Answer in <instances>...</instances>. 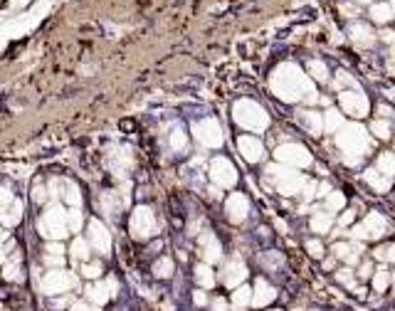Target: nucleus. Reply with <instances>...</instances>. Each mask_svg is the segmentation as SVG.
Wrapping results in <instances>:
<instances>
[{
	"label": "nucleus",
	"mask_w": 395,
	"mask_h": 311,
	"mask_svg": "<svg viewBox=\"0 0 395 311\" xmlns=\"http://www.w3.org/2000/svg\"><path fill=\"white\" fill-rule=\"evenodd\" d=\"M235 121L250 131H257V129L267 126V114L262 111V106H257L252 101H240L235 106Z\"/></svg>",
	"instance_id": "nucleus-1"
},
{
	"label": "nucleus",
	"mask_w": 395,
	"mask_h": 311,
	"mask_svg": "<svg viewBox=\"0 0 395 311\" xmlns=\"http://www.w3.org/2000/svg\"><path fill=\"white\" fill-rule=\"evenodd\" d=\"M336 141L343 148V153H356L353 156V163L358 161L361 156H363V151L368 148V136H366V131L361 126H348V129H343Z\"/></svg>",
	"instance_id": "nucleus-2"
},
{
	"label": "nucleus",
	"mask_w": 395,
	"mask_h": 311,
	"mask_svg": "<svg viewBox=\"0 0 395 311\" xmlns=\"http://www.w3.org/2000/svg\"><path fill=\"white\" fill-rule=\"evenodd\" d=\"M40 232H42L45 237H52V240H59L67 235V215L62 213L59 205H52L42 220H40Z\"/></svg>",
	"instance_id": "nucleus-3"
},
{
	"label": "nucleus",
	"mask_w": 395,
	"mask_h": 311,
	"mask_svg": "<svg viewBox=\"0 0 395 311\" xmlns=\"http://www.w3.org/2000/svg\"><path fill=\"white\" fill-rule=\"evenodd\" d=\"M79 284V279L74 274H69V272L64 269H52L47 272V274L42 277V282H40V289H42L45 294H62V292H69Z\"/></svg>",
	"instance_id": "nucleus-4"
},
{
	"label": "nucleus",
	"mask_w": 395,
	"mask_h": 311,
	"mask_svg": "<svg viewBox=\"0 0 395 311\" xmlns=\"http://www.w3.org/2000/svg\"><path fill=\"white\" fill-rule=\"evenodd\" d=\"M267 178L274 180L276 190L284 193V195H294V193H299L304 178L299 173H292V171H284V168H276V166H269L267 168Z\"/></svg>",
	"instance_id": "nucleus-5"
},
{
	"label": "nucleus",
	"mask_w": 395,
	"mask_h": 311,
	"mask_svg": "<svg viewBox=\"0 0 395 311\" xmlns=\"http://www.w3.org/2000/svg\"><path fill=\"white\" fill-rule=\"evenodd\" d=\"M274 156H276V158H279L282 163L299 166V168H304V166L311 163L309 151H306L304 146H299V143H284V146H279V148L274 151Z\"/></svg>",
	"instance_id": "nucleus-6"
},
{
	"label": "nucleus",
	"mask_w": 395,
	"mask_h": 311,
	"mask_svg": "<svg viewBox=\"0 0 395 311\" xmlns=\"http://www.w3.org/2000/svg\"><path fill=\"white\" fill-rule=\"evenodd\" d=\"M116 294H118V292H116V279H106V282H99V284L87 287V299H89L94 306L106 304V301L114 299Z\"/></svg>",
	"instance_id": "nucleus-7"
},
{
	"label": "nucleus",
	"mask_w": 395,
	"mask_h": 311,
	"mask_svg": "<svg viewBox=\"0 0 395 311\" xmlns=\"http://www.w3.org/2000/svg\"><path fill=\"white\" fill-rule=\"evenodd\" d=\"M195 136L203 146H220L222 143V131H220L217 121H213V119L195 124Z\"/></svg>",
	"instance_id": "nucleus-8"
},
{
	"label": "nucleus",
	"mask_w": 395,
	"mask_h": 311,
	"mask_svg": "<svg viewBox=\"0 0 395 311\" xmlns=\"http://www.w3.org/2000/svg\"><path fill=\"white\" fill-rule=\"evenodd\" d=\"M245 277H247V267H245V262L240 259V257H232L230 262H227V267L222 269V282L227 284V287H240L242 282H245Z\"/></svg>",
	"instance_id": "nucleus-9"
},
{
	"label": "nucleus",
	"mask_w": 395,
	"mask_h": 311,
	"mask_svg": "<svg viewBox=\"0 0 395 311\" xmlns=\"http://www.w3.org/2000/svg\"><path fill=\"white\" fill-rule=\"evenodd\" d=\"M131 232H134V237H148L151 232H153V213L148 208H138L131 217Z\"/></svg>",
	"instance_id": "nucleus-10"
},
{
	"label": "nucleus",
	"mask_w": 395,
	"mask_h": 311,
	"mask_svg": "<svg viewBox=\"0 0 395 311\" xmlns=\"http://www.w3.org/2000/svg\"><path fill=\"white\" fill-rule=\"evenodd\" d=\"M89 242H92V247H94L97 252H101V254H106V252L111 250V235L106 232V227H104L99 220H92V222H89Z\"/></svg>",
	"instance_id": "nucleus-11"
},
{
	"label": "nucleus",
	"mask_w": 395,
	"mask_h": 311,
	"mask_svg": "<svg viewBox=\"0 0 395 311\" xmlns=\"http://www.w3.org/2000/svg\"><path fill=\"white\" fill-rule=\"evenodd\" d=\"M210 171H213V180L217 185H235V180H237V171L225 158H215L213 166H210Z\"/></svg>",
	"instance_id": "nucleus-12"
},
{
	"label": "nucleus",
	"mask_w": 395,
	"mask_h": 311,
	"mask_svg": "<svg viewBox=\"0 0 395 311\" xmlns=\"http://www.w3.org/2000/svg\"><path fill=\"white\" fill-rule=\"evenodd\" d=\"M341 106L351 116H366V111H368L366 97L363 94H356V92H343L341 94Z\"/></svg>",
	"instance_id": "nucleus-13"
},
{
	"label": "nucleus",
	"mask_w": 395,
	"mask_h": 311,
	"mask_svg": "<svg viewBox=\"0 0 395 311\" xmlns=\"http://www.w3.org/2000/svg\"><path fill=\"white\" fill-rule=\"evenodd\" d=\"M237 146H240L242 156L250 163H257V161L264 158V146L257 141V136H240L237 138Z\"/></svg>",
	"instance_id": "nucleus-14"
},
{
	"label": "nucleus",
	"mask_w": 395,
	"mask_h": 311,
	"mask_svg": "<svg viewBox=\"0 0 395 311\" xmlns=\"http://www.w3.org/2000/svg\"><path fill=\"white\" fill-rule=\"evenodd\" d=\"M274 296H276V289H274L269 282L257 279V282H255V292H252L250 304H252V306H267L269 301H274Z\"/></svg>",
	"instance_id": "nucleus-15"
},
{
	"label": "nucleus",
	"mask_w": 395,
	"mask_h": 311,
	"mask_svg": "<svg viewBox=\"0 0 395 311\" xmlns=\"http://www.w3.org/2000/svg\"><path fill=\"white\" fill-rule=\"evenodd\" d=\"M361 245L358 242H336L334 245V257L336 259H343V262H348V264H356L358 262V257H361Z\"/></svg>",
	"instance_id": "nucleus-16"
},
{
	"label": "nucleus",
	"mask_w": 395,
	"mask_h": 311,
	"mask_svg": "<svg viewBox=\"0 0 395 311\" xmlns=\"http://www.w3.org/2000/svg\"><path fill=\"white\" fill-rule=\"evenodd\" d=\"M200 250H203V259H205V264H213V262H217V259L222 257V247H220L217 237L210 235V232H205V235L200 237Z\"/></svg>",
	"instance_id": "nucleus-17"
},
{
	"label": "nucleus",
	"mask_w": 395,
	"mask_h": 311,
	"mask_svg": "<svg viewBox=\"0 0 395 311\" xmlns=\"http://www.w3.org/2000/svg\"><path fill=\"white\" fill-rule=\"evenodd\" d=\"M363 227V232H366V240L368 237H383L385 235V232H388V222H385V217L380 215V213H371L368 215V220L361 225Z\"/></svg>",
	"instance_id": "nucleus-18"
},
{
	"label": "nucleus",
	"mask_w": 395,
	"mask_h": 311,
	"mask_svg": "<svg viewBox=\"0 0 395 311\" xmlns=\"http://www.w3.org/2000/svg\"><path fill=\"white\" fill-rule=\"evenodd\" d=\"M247 215V198L240 195V193H235V195L227 200V217L232 222H242Z\"/></svg>",
	"instance_id": "nucleus-19"
},
{
	"label": "nucleus",
	"mask_w": 395,
	"mask_h": 311,
	"mask_svg": "<svg viewBox=\"0 0 395 311\" xmlns=\"http://www.w3.org/2000/svg\"><path fill=\"white\" fill-rule=\"evenodd\" d=\"M250 299H252V289L245 287V284H240V287H237V292H232L230 304H232L235 311H240V309H245V306L250 304Z\"/></svg>",
	"instance_id": "nucleus-20"
},
{
	"label": "nucleus",
	"mask_w": 395,
	"mask_h": 311,
	"mask_svg": "<svg viewBox=\"0 0 395 311\" xmlns=\"http://www.w3.org/2000/svg\"><path fill=\"white\" fill-rule=\"evenodd\" d=\"M195 282L200 284V287H205V289L215 287V274H213L210 264H198L195 267Z\"/></svg>",
	"instance_id": "nucleus-21"
},
{
	"label": "nucleus",
	"mask_w": 395,
	"mask_h": 311,
	"mask_svg": "<svg viewBox=\"0 0 395 311\" xmlns=\"http://www.w3.org/2000/svg\"><path fill=\"white\" fill-rule=\"evenodd\" d=\"M64 250H62V245L59 242H52V245H47V257H45V262L50 264V267H62L64 264V254H62Z\"/></svg>",
	"instance_id": "nucleus-22"
},
{
	"label": "nucleus",
	"mask_w": 395,
	"mask_h": 311,
	"mask_svg": "<svg viewBox=\"0 0 395 311\" xmlns=\"http://www.w3.org/2000/svg\"><path fill=\"white\" fill-rule=\"evenodd\" d=\"M20 217H22V203L20 200H13L10 210L0 213V222H3V225H15V222H20Z\"/></svg>",
	"instance_id": "nucleus-23"
},
{
	"label": "nucleus",
	"mask_w": 395,
	"mask_h": 311,
	"mask_svg": "<svg viewBox=\"0 0 395 311\" xmlns=\"http://www.w3.org/2000/svg\"><path fill=\"white\" fill-rule=\"evenodd\" d=\"M3 277L10 279V282H22V269H20V259H18V257H13V259L5 264Z\"/></svg>",
	"instance_id": "nucleus-24"
},
{
	"label": "nucleus",
	"mask_w": 395,
	"mask_h": 311,
	"mask_svg": "<svg viewBox=\"0 0 395 311\" xmlns=\"http://www.w3.org/2000/svg\"><path fill=\"white\" fill-rule=\"evenodd\" d=\"M331 215H326V213H316L314 217H311V230L314 232H329L331 230Z\"/></svg>",
	"instance_id": "nucleus-25"
},
{
	"label": "nucleus",
	"mask_w": 395,
	"mask_h": 311,
	"mask_svg": "<svg viewBox=\"0 0 395 311\" xmlns=\"http://www.w3.org/2000/svg\"><path fill=\"white\" fill-rule=\"evenodd\" d=\"M366 180L378 190V193H383V190H388V185H390V178H380L378 175V171L375 168H371V171H366Z\"/></svg>",
	"instance_id": "nucleus-26"
},
{
	"label": "nucleus",
	"mask_w": 395,
	"mask_h": 311,
	"mask_svg": "<svg viewBox=\"0 0 395 311\" xmlns=\"http://www.w3.org/2000/svg\"><path fill=\"white\" fill-rule=\"evenodd\" d=\"M299 119H301V121L309 126V131H314V134H319V131H321V126H324V124H321V119H319V116H316L314 111H301V116H299Z\"/></svg>",
	"instance_id": "nucleus-27"
},
{
	"label": "nucleus",
	"mask_w": 395,
	"mask_h": 311,
	"mask_svg": "<svg viewBox=\"0 0 395 311\" xmlns=\"http://www.w3.org/2000/svg\"><path fill=\"white\" fill-rule=\"evenodd\" d=\"M153 272H156V277H161V279H166V277H171V274H173V262H171L168 257H163V259H158V262L153 264Z\"/></svg>",
	"instance_id": "nucleus-28"
},
{
	"label": "nucleus",
	"mask_w": 395,
	"mask_h": 311,
	"mask_svg": "<svg viewBox=\"0 0 395 311\" xmlns=\"http://www.w3.org/2000/svg\"><path fill=\"white\" fill-rule=\"evenodd\" d=\"M393 171H395V166H393V153H383L380 158H378V173H383L385 178H390Z\"/></svg>",
	"instance_id": "nucleus-29"
},
{
	"label": "nucleus",
	"mask_w": 395,
	"mask_h": 311,
	"mask_svg": "<svg viewBox=\"0 0 395 311\" xmlns=\"http://www.w3.org/2000/svg\"><path fill=\"white\" fill-rule=\"evenodd\" d=\"M72 257L84 262V259L89 257V242H84V240H74V242H72Z\"/></svg>",
	"instance_id": "nucleus-30"
},
{
	"label": "nucleus",
	"mask_w": 395,
	"mask_h": 311,
	"mask_svg": "<svg viewBox=\"0 0 395 311\" xmlns=\"http://www.w3.org/2000/svg\"><path fill=\"white\" fill-rule=\"evenodd\" d=\"M353 40L361 42V45H371V42H373L371 30H368L366 25H356V27H353Z\"/></svg>",
	"instance_id": "nucleus-31"
},
{
	"label": "nucleus",
	"mask_w": 395,
	"mask_h": 311,
	"mask_svg": "<svg viewBox=\"0 0 395 311\" xmlns=\"http://www.w3.org/2000/svg\"><path fill=\"white\" fill-rule=\"evenodd\" d=\"M388 284H390V272H385V269L375 272V277H373V289H375V292H385Z\"/></svg>",
	"instance_id": "nucleus-32"
},
{
	"label": "nucleus",
	"mask_w": 395,
	"mask_h": 311,
	"mask_svg": "<svg viewBox=\"0 0 395 311\" xmlns=\"http://www.w3.org/2000/svg\"><path fill=\"white\" fill-rule=\"evenodd\" d=\"M336 282H341V284L356 289V277H353V272H351V269H341V272H336Z\"/></svg>",
	"instance_id": "nucleus-33"
},
{
	"label": "nucleus",
	"mask_w": 395,
	"mask_h": 311,
	"mask_svg": "<svg viewBox=\"0 0 395 311\" xmlns=\"http://www.w3.org/2000/svg\"><path fill=\"white\" fill-rule=\"evenodd\" d=\"M326 205H329V210H341L343 205H346V198L341 195V193H329V200H326Z\"/></svg>",
	"instance_id": "nucleus-34"
},
{
	"label": "nucleus",
	"mask_w": 395,
	"mask_h": 311,
	"mask_svg": "<svg viewBox=\"0 0 395 311\" xmlns=\"http://www.w3.org/2000/svg\"><path fill=\"white\" fill-rule=\"evenodd\" d=\"M82 274L89 277V279H97V277L101 274V264H99V262H87V264L82 267Z\"/></svg>",
	"instance_id": "nucleus-35"
},
{
	"label": "nucleus",
	"mask_w": 395,
	"mask_h": 311,
	"mask_svg": "<svg viewBox=\"0 0 395 311\" xmlns=\"http://www.w3.org/2000/svg\"><path fill=\"white\" fill-rule=\"evenodd\" d=\"M341 126V114L338 111H326V131H336Z\"/></svg>",
	"instance_id": "nucleus-36"
},
{
	"label": "nucleus",
	"mask_w": 395,
	"mask_h": 311,
	"mask_svg": "<svg viewBox=\"0 0 395 311\" xmlns=\"http://www.w3.org/2000/svg\"><path fill=\"white\" fill-rule=\"evenodd\" d=\"M373 20L388 22L390 20V5H373Z\"/></svg>",
	"instance_id": "nucleus-37"
},
{
	"label": "nucleus",
	"mask_w": 395,
	"mask_h": 311,
	"mask_svg": "<svg viewBox=\"0 0 395 311\" xmlns=\"http://www.w3.org/2000/svg\"><path fill=\"white\" fill-rule=\"evenodd\" d=\"M373 134L378 136V138H390V124L388 121H373Z\"/></svg>",
	"instance_id": "nucleus-38"
},
{
	"label": "nucleus",
	"mask_w": 395,
	"mask_h": 311,
	"mask_svg": "<svg viewBox=\"0 0 395 311\" xmlns=\"http://www.w3.org/2000/svg\"><path fill=\"white\" fill-rule=\"evenodd\" d=\"M64 188H67V193H64V200H67L69 205H74V208H79V200H82V198H79V193H77V188H74L72 183H67Z\"/></svg>",
	"instance_id": "nucleus-39"
},
{
	"label": "nucleus",
	"mask_w": 395,
	"mask_h": 311,
	"mask_svg": "<svg viewBox=\"0 0 395 311\" xmlns=\"http://www.w3.org/2000/svg\"><path fill=\"white\" fill-rule=\"evenodd\" d=\"M306 250H309V254L316 257V259L324 257V245H321L319 240H309V242H306Z\"/></svg>",
	"instance_id": "nucleus-40"
},
{
	"label": "nucleus",
	"mask_w": 395,
	"mask_h": 311,
	"mask_svg": "<svg viewBox=\"0 0 395 311\" xmlns=\"http://www.w3.org/2000/svg\"><path fill=\"white\" fill-rule=\"evenodd\" d=\"M373 254H375V259H380V262H393V257H395V254H393V245L378 247Z\"/></svg>",
	"instance_id": "nucleus-41"
},
{
	"label": "nucleus",
	"mask_w": 395,
	"mask_h": 311,
	"mask_svg": "<svg viewBox=\"0 0 395 311\" xmlns=\"http://www.w3.org/2000/svg\"><path fill=\"white\" fill-rule=\"evenodd\" d=\"M311 74L316 77L319 82H326V67H324V62H311Z\"/></svg>",
	"instance_id": "nucleus-42"
},
{
	"label": "nucleus",
	"mask_w": 395,
	"mask_h": 311,
	"mask_svg": "<svg viewBox=\"0 0 395 311\" xmlns=\"http://www.w3.org/2000/svg\"><path fill=\"white\" fill-rule=\"evenodd\" d=\"M171 146L173 148H185V134L178 129V131H173V136H171Z\"/></svg>",
	"instance_id": "nucleus-43"
},
{
	"label": "nucleus",
	"mask_w": 395,
	"mask_h": 311,
	"mask_svg": "<svg viewBox=\"0 0 395 311\" xmlns=\"http://www.w3.org/2000/svg\"><path fill=\"white\" fill-rule=\"evenodd\" d=\"M32 198H35V203H45V200H47V188H45V185H35Z\"/></svg>",
	"instance_id": "nucleus-44"
},
{
	"label": "nucleus",
	"mask_w": 395,
	"mask_h": 311,
	"mask_svg": "<svg viewBox=\"0 0 395 311\" xmlns=\"http://www.w3.org/2000/svg\"><path fill=\"white\" fill-rule=\"evenodd\" d=\"M79 225H82V213H79V208H74L69 213V227L72 230H79Z\"/></svg>",
	"instance_id": "nucleus-45"
},
{
	"label": "nucleus",
	"mask_w": 395,
	"mask_h": 311,
	"mask_svg": "<svg viewBox=\"0 0 395 311\" xmlns=\"http://www.w3.org/2000/svg\"><path fill=\"white\" fill-rule=\"evenodd\" d=\"M10 203H13V193L8 188H0V210H3L5 205H10Z\"/></svg>",
	"instance_id": "nucleus-46"
},
{
	"label": "nucleus",
	"mask_w": 395,
	"mask_h": 311,
	"mask_svg": "<svg viewBox=\"0 0 395 311\" xmlns=\"http://www.w3.org/2000/svg\"><path fill=\"white\" fill-rule=\"evenodd\" d=\"M72 311H99V306H89L84 301H77V304H72Z\"/></svg>",
	"instance_id": "nucleus-47"
},
{
	"label": "nucleus",
	"mask_w": 395,
	"mask_h": 311,
	"mask_svg": "<svg viewBox=\"0 0 395 311\" xmlns=\"http://www.w3.org/2000/svg\"><path fill=\"white\" fill-rule=\"evenodd\" d=\"M193 301H195L198 306H205V304H208V296H205V292H195V294H193Z\"/></svg>",
	"instance_id": "nucleus-48"
},
{
	"label": "nucleus",
	"mask_w": 395,
	"mask_h": 311,
	"mask_svg": "<svg viewBox=\"0 0 395 311\" xmlns=\"http://www.w3.org/2000/svg\"><path fill=\"white\" fill-rule=\"evenodd\" d=\"M210 309H213V311H227V301H225V299H215Z\"/></svg>",
	"instance_id": "nucleus-49"
},
{
	"label": "nucleus",
	"mask_w": 395,
	"mask_h": 311,
	"mask_svg": "<svg viewBox=\"0 0 395 311\" xmlns=\"http://www.w3.org/2000/svg\"><path fill=\"white\" fill-rule=\"evenodd\" d=\"M353 217H356V213L346 210V213H343V217H341V225H351V222H353Z\"/></svg>",
	"instance_id": "nucleus-50"
},
{
	"label": "nucleus",
	"mask_w": 395,
	"mask_h": 311,
	"mask_svg": "<svg viewBox=\"0 0 395 311\" xmlns=\"http://www.w3.org/2000/svg\"><path fill=\"white\" fill-rule=\"evenodd\" d=\"M331 193V185L329 183H321V188H319V193H316V195H329Z\"/></svg>",
	"instance_id": "nucleus-51"
},
{
	"label": "nucleus",
	"mask_w": 395,
	"mask_h": 311,
	"mask_svg": "<svg viewBox=\"0 0 395 311\" xmlns=\"http://www.w3.org/2000/svg\"><path fill=\"white\" fill-rule=\"evenodd\" d=\"M358 274H361V277H371V264H363Z\"/></svg>",
	"instance_id": "nucleus-52"
},
{
	"label": "nucleus",
	"mask_w": 395,
	"mask_h": 311,
	"mask_svg": "<svg viewBox=\"0 0 395 311\" xmlns=\"http://www.w3.org/2000/svg\"><path fill=\"white\" fill-rule=\"evenodd\" d=\"M334 264H336V259H326V262H324V267H326V269H331Z\"/></svg>",
	"instance_id": "nucleus-53"
},
{
	"label": "nucleus",
	"mask_w": 395,
	"mask_h": 311,
	"mask_svg": "<svg viewBox=\"0 0 395 311\" xmlns=\"http://www.w3.org/2000/svg\"><path fill=\"white\" fill-rule=\"evenodd\" d=\"M5 259V247H0V262Z\"/></svg>",
	"instance_id": "nucleus-54"
},
{
	"label": "nucleus",
	"mask_w": 395,
	"mask_h": 311,
	"mask_svg": "<svg viewBox=\"0 0 395 311\" xmlns=\"http://www.w3.org/2000/svg\"><path fill=\"white\" fill-rule=\"evenodd\" d=\"M272 311H279V309H272Z\"/></svg>",
	"instance_id": "nucleus-55"
}]
</instances>
